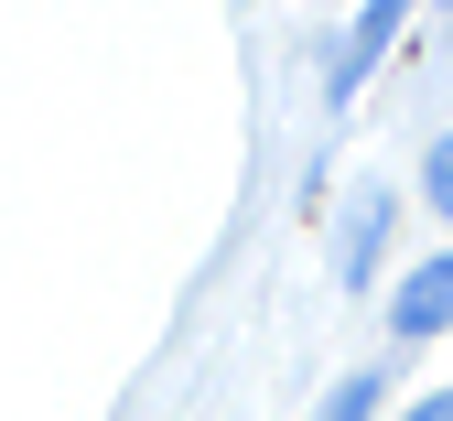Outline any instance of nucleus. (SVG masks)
Instances as JSON below:
<instances>
[{"label": "nucleus", "instance_id": "f257e3e1", "mask_svg": "<svg viewBox=\"0 0 453 421\" xmlns=\"http://www.w3.org/2000/svg\"><path fill=\"white\" fill-rule=\"evenodd\" d=\"M400 22H411V0H367V12L346 22V43L324 54V97H334V108H346V97L378 76V54H388V33H400Z\"/></svg>", "mask_w": 453, "mask_h": 421}, {"label": "nucleus", "instance_id": "f03ea898", "mask_svg": "<svg viewBox=\"0 0 453 421\" xmlns=\"http://www.w3.org/2000/svg\"><path fill=\"white\" fill-rule=\"evenodd\" d=\"M442 324H453V249L421 260L400 292H388V335H442Z\"/></svg>", "mask_w": 453, "mask_h": 421}, {"label": "nucleus", "instance_id": "7ed1b4c3", "mask_svg": "<svg viewBox=\"0 0 453 421\" xmlns=\"http://www.w3.org/2000/svg\"><path fill=\"white\" fill-rule=\"evenodd\" d=\"M378 249H388V195H357V216H346V281H367Z\"/></svg>", "mask_w": 453, "mask_h": 421}, {"label": "nucleus", "instance_id": "20e7f679", "mask_svg": "<svg viewBox=\"0 0 453 421\" xmlns=\"http://www.w3.org/2000/svg\"><path fill=\"white\" fill-rule=\"evenodd\" d=\"M378 400H388V378H378V368H357V378H334V389H324V410H313V421H378Z\"/></svg>", "mask_w": 453, "mask_h": 421}, {"label": "nucleus", "instance_id": "39448f33", "mask_svg": "<svg viewBox=\"0 0 453 421\" xmlns=\"http://www.w3.org/2000/svg\"><path fill=\"white\" fill-rule=\"evenodd\" d=\"M421 206H432V216H453V130L421 152Z\"/></svg>", "mask_w": 453, "mask_h": 421}, {"label": "nucleus", "instance_id": "423d86ee", "mask_svg": "<svg viewBox=\"0 0 453 421\" xmlns=\"http://www.w3.org/2000/svg\"><path fill=\"white\" fill-rule=\"evenodd\" d=\"M400 421H453V389H432V400H411Z\"/></svg>", "mask_w": 453, "mask_h": 421}, {"label": "nucleus", "instance_id": "0eeeda50", "mask_svg": "<svg viewBox=\"0 0 453 421\" xmlns=\"http://www.w3.org/2000/svg\"><path fill=\"white\" fill-rule=\"evenodd\" d=\"M442 12H453V0H442Z\"/></svg>", "mask_w": 453, "mask_h": 421}]
</instances>
